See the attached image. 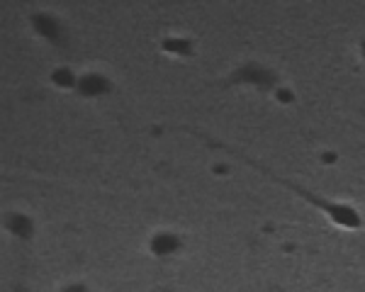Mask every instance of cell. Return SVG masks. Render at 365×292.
I'll list each match as a JSON object with an SVG mask.
<instances>
[{"mask_svg":"<svg viewBox=\"0 0 365 292\" xmlns=\"http://www.w3.org/2000/svg\"><path fill=\"white\" fill-rule=\"evenodd\" d=\"M32 25H34V30L39 32L44 39H49L51 44H63V32L59 27V23H56L54 18H49V15H34L32 18Z\"/></svg>","mask_w":365,"mask_h":292,"instance_id":"obj_1","label":"cell"},{"mask_svg":"<svg viewBox=\"0 0 365 292\" xmlns=\"http://www.w3.org/2000/svg\"><path fill=\"white\" fill-rule=\"evenodd\" d=\"M5 227H8L15 236H23V239H30L32 229H34V224L30 222V217H25V215H10L8 222H5Z\"/></svg>","mask_w":365,"mask_h":292,"instance_id":"obj_4","label":"cell"},{"mask_svg":"<svg viewBox=\"0 0 365 292\" xmlns=\"http://www.w3.org/2000/svg\"><path fill=\"white\" fill-rule=\"evenodd\" d=\"M178 246H181V241H178L176 234H156V236L151 239V251L156 253V256H171V253L178 251Z\"/></svg>","mask_w":365,"mask_h":292,"instance_id":"obj_3","label":"cell"},{"mask_svg":"<svg viewBox=\"0 0 365 292\" xmlns=\"http://www.w3.org/2000/svg\"><path fill=\"white\" fill-rule=\"evenodd\" d=\"M363 54H365V44H363Z\"/></svg>","mask_w":365,"mask_h":292,"instance_id":"obj_7","label":"cell"},{"mask_svg":"<svg viewBox=\"0 0 365 292\" xmlns=\"http://www.w3.org/2000/svg\"><path fill=\"white\" fill-rule=\"evenodd\" d=\"M51 81H54L56 86H61V88H76V86H78L76 76H73V73L68 71V68H59V71H54Z\"/></svg>","mask_w":365,"mask_h":292,"instance_id":"obj_5","label":"cell"},{"mask_svg":"<svg viewBox=\"0 0 365 292\" xmlns=\"http://www.w3.org/2000/svg\"><path fill=\"white\" fill-rule=\"evenodd\" d=\"M78 90H81L83 95H88V98H98V95H105L113 90V83L108 81L105 76H100V73H88V76H83L81 81H78Z\"/></svg>","mask_w":365,"mask_h":292,"instance_id":"obj_2","label":"cell"},{"mask_svg":"<svg viewBox=\"0 0 365 292\" xmlns=\"http://www.w3.org/2000/svg\"><path fill=\"white\" fill-rule=\"evenodd\" d=\"M63 292H88L83 285H68V288H63Z\"/></svg>","mask_w":365,"mask_h":292,"instance_id":"obj_6","label":"cell"}]
</instances>
